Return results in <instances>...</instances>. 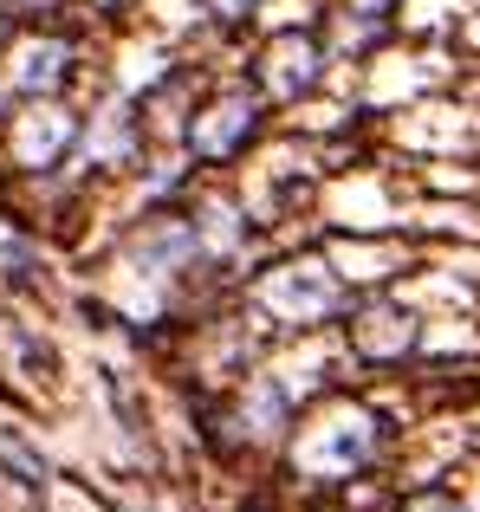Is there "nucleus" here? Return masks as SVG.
<instances>
[{
    "mask_svg": "<svg viewBox=\"0 0 480 512\" xmlns=\"http://www.w3.org/2000/svg\"><path fill=\"white\" fill-rule=\"evenodd\" d=\"M189 221H195V240H202V260L208 266H221V260H234L240 253V240H247V208H240L234 195H202L189 208Z\"/></svg>",
    "mask_w": 480,
    "mask_h": 512,
    "instance_id": "9d476101",
    "label": "nucleus"
},
{
    "mask_svg": "<svg viewBox=\"0 0 480 512\" xmlns=\"http://www.w3.org/2000/svg\"><path fill=\"white\" fill-rule=\"evenodd\" d=\"M78 143H85V117L59 98H26V111L7 117V156H13V169H26V175L59 169Z\"/></svg>",
    "mask_w": 480,
    "mask_h": 512,
    "instance_id": "39448f33",
    "label": "nucleus"
},
{
    "mask_svg": "<svg viewBox=\"0 0 480 512\" xmlns=\"http://www.w3.org/2000/svg\"><path fill=\"white\" fill-rule=\"evenodd\" d=\"M260 85H221V91H202V104H195L189 130H182V150L195 156V163H234L240 150H247L253 137H260Z\"/></svg>",
    "mask_w": 480,
    "mask_h": 512,
    "instance_id": "20e7f679",
    "label": "nucleus"
},
{
    "mask_svg": "<svg viewBox=\"0 0 480 512\" xmlns=\"http://www.w3.org/2000/svg\"><path fill=\"white\" fill-rule=\"evenodd\" d=\"M383 435H390V422L377 415V402L338 389L312 409V422L286 435V474L299 487H344L383 454Z\"/></svg>",
    "mask_w": 480,
    "mask_h": 512,
    "instance_id": "f257e3e1",
    "label": "nucleus"
},
{
    "mask_svg": "<svg viewBox=\"0 0 480 512\" xmlns=\"http://www.w3.org/2000/svg\"><path fill=\"white\" fill-rule=\"evenodd\" d=\"M403 512H461V500H455V493H442V487H422V493H409V500H403Z\"/></svg>",
    "mask_w": 480,
    "mask_h": 512,
    "instance_id": "f8f14e48",
    "label": "nucleus"
},
{
    "mask_svg": "<svg viewBox=\"0 0 480 512\" xmlns=\"http://www.w3.org/2000/svg\"><path fill=\"white\" fill-rule=\"evenodd\" d=\"M0 117H7V78H0Z\"/></svg>",
    "mask_w": 480,
    "mask_h": 512,
    "instance_id": "4468645a",
    "label": "nucleus"
},
{
    "mask_svg": "<svg viewBox=\"0 0 480 512\" xmlns=\"http://www.w3.org/2000/svg\"><path fill=\"white\" fill-rule=\"evenodd\" d=\"M351 350L370 370H396L422 350V318L403 299H364L351 312Z\"/></svg>",
    "mask_w": 480,
    "mask_h": 512,
    "instance_id": "6e6552de",
    "label": "nucleus"
},
{
    "mask_svg": "<svg viewBox=\"0 0 480 512\" xmlns=\"http://www.w3.org/2000/svg\"><path fill=\"white\" fill-rule=\"evenodd\" d=\"M130 266H137L143 279H163V286H176L182 273H195L202 260V240H195V221L189 214H150V221L137 227V234L124 240Z\"/></svg>",
    "mask_w": 480,
    "mask_h": 512,
    "instance_id": "1a4fd4ad",
    "label": "nucleus"
},
{
    "mask_svg": "<svg viewBox=\"0 0 480 512\" xmlns=\"http://www.w3.org/2000/svg\"><path fill=\"white\" fill-rule=\"evenodd\" d=\"M0 467H7V474L13 480H20V487L26 493H39V487H46V461H39V454L33 448H26V435H13V428H7V435H0Z\"/></svg>",
    "mask_w": 480,
    "mask_h": 512,
    "instance_id": "9b49d317",
    "label": "nucleus"
},
{
    "mask_svg": "<svg viewBox=\"0 0 480 512\" xmlns=\"http://www.w3.org/2000/svg\"><path fill=\"white\" fill-rule=\"evenodd\" d=\"M325 65H331V46L318 26H279L253 52V85H260L266 104H305L325 85Z\"/></svg>",
    "mask_w": 480,
    "mask_h": 512,
    "instance_id": "7ed1b4c3",
    "label": "nucleus"
},
{
    "mask_svg": "<svg viewBox=\"0 0 480 512\" xmlns=\"http://www.w3.org/2000/svg\"><path fill=\"white\" fill-rule=\"evenodd\" d=\"M266 0H208V13H215V26H240V20H253Z\"/></svg>",
    "mask_w": 480,
    "mask_h": 512,
    "instance_id": "ddd939ff",
    "label": "nucleus"
},
{
    "mask_svg": "<svg viewBox=\"0 0 480 512\" xmlns=\"http://www.w3.org/2000/svg\"><path fill=\"white\" fill-rule=\"evenodd\" d=\"M286 435H292V383L279 370H253L228 402V441L273 454L286 448Z\"/></svg>",
    "mask_w": 480,
    "mask_h": 512,
    "instance_id": "0eeeda50",
    "label": "nucleus"
},
{
    "mask_svg": "<svg viewBox=\"0 0 480 512\" xmlns=\"http://www.w3.org/2000/svg\"><path fill=\"white\" fill-rule=\"evenodd\" d=\"M247 312L273 331L305 338V331H325V325H338V318H351L357 292H351V279H344V266L318 247V253H286V260L260 266V273L247 279Z\"/></svg>",
    "mask_w": 480,
    "mask_h": 512,
    "instance_id": "f03ea898",
    "label": "nucleus"
},
{
    "mask_svg": "<svg viewBox=\"0 0 480 512\" xmlns=\"http://www.w3.org/2000/svg\"><path fill=\"white\" fill-rule=\"evenodd\" d=\"M72 65H78V46L59 26H26V33H13L7 52H0V78H7V91H20V98H59Z\"/></svg>",
    "mask_w": 480,
    "mask_h": 512,
    "instance_id": "423d86ee",
    "label": "nucleus"
}]
</instances>
